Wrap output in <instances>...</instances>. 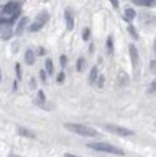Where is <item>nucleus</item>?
<instances>
[{
	"mask_svg": "<svg viewBox=\"0 0 156 157\" xmlns=\"http://www.w3.org/2000/svg\"><path fill=\"white\" fill-rule=\"evenodd\" d=\"M30 86H32V88H36V84H35V79H30Z\"/></svg>",
	"mask_w": 156,
	"mask_h": 157,
	"instance_id": "nucleus-30",
	"label": "nucleus"
},
{
	"mask_svg": "<svg viewBox=\"0 0 156 157\" xmlns=\"http://www.w3.org/2000/svg\"><path fill=\"white\" fill-rule=\"evenodd\" d=\"M26 23H28V17H22L19 22V25H18V33H22V30L25 29V26H26Z\"/></svg>",
	"mask_w": 156,
	"mask_h": 157,
	"instance_id": "nucleus-13",
	"label": "nucleus"
},
{
	"mask_svg": "<svg viewBox=\"0 0 156 157\" xmlns=\"http://www.w3.org/2000/svg\"><path fill=\"white\" fill-rule=\"evenodd\" d=\"M38 104L39 105L45 104V94H43V91H39L38 92Z\"/></svg>",
	"mask_w": 156,
	"mask_h": 157,
	"instance_id": "nucleus-15",
	"label": "nucleus"
},
{
	"mask_svg": "<svg viewBox=\"0 0 156 157\" xmlns=\"http://www.w3.org/2000/svg\"><path fill=\"white\" fill-rule=\"evenodd\" d=\"M107 51H109V53H113V38L111 36H109V39H107Z\"/></svg>",
	"mask_w": 156,
	"mask_h": 157,
	"instance_id": "nucleus-18",
	"label": "nucleus"
},
{
	"mask_svg": "<svg viewBox=\"0 0 156 157\" xmlns=\"http://www.w3.org/2000/svg\"><path fill=\"white\" fill-rule=\"evenodd\" d=\"M88 148H93L95 151L109 153V154H117V156H123L124 154L123 150H120V148L114 147V146L107 144V143H91V144H88Z\"/></svg>",
	"mask_w": 156,
	"mask_h": 157,
	"instance_id": "nucleus-2",
	"label": "nucleus"
},
{
	"mask_svg": "<svg viewBox=\"0 0 156 157\" xmlns=\"http://www.w3.org/2000/svg\"><path fill=\"white\" fill-rule=\"evenodd\" d=\"M65 65H66V56H65V55H62V56H61V67L65 68Z\"/></svg>",
	"mask_w": 156,
	"mask_h": 157,
	"instance_id": "nucleus-25",
	"label": "nucleus"
},
{
	"mask_svg": "<svg viewBox=\"0 0 156 157\" xmlns=\"http://www.w3.org/2000/svg\"><path fill=\"white\" fill-rule=\"evenodd\" d=\"M65 157H78V156H74V154H70V153H66Z\"/></svg>",
	"mask_w": 156,
	"mask_h": 157,
	"instance_id": "nucleus-31",
	"label": "nucleus"
},
{
	"mask_svg": "<svg viewBox=\"0 0 156 157\" xmlns=\"http://www.w3.org/2000/svg\"><path fill=\"white\" fill-rule=\"evenodd\" d=\"M88 38H90V29L85 28L84 32H82V39H84V40H88Z\"/></svg>",
	"mask_w": 156,
	"mask_h": 157,
	"instance_id": "nucleus-21",
	"label": "nucleus"
},
{
	"mask_svg": "<svg viewBox=\"0 0 156 157\" xmlns=\"http://www.w3.org/2000/svg\"><path fill=\"white\" fill-rule=\"evenodd\" d=\"M97 85H98V88H103V85H104V76L103 75H100L98 78H97Z\"/></svg>",
	"mask_w": 156,
	"mask_h": 157,
	"instance_id": "nucleus-22",
	"label": "nucleus"
},
{
	"mask_svg": "<svg viewBox=\"0 0 156 157\" xmlns=\"http://www.w3.org/2000/svg\"><path fill=\"white\" fill-rule=\"evenodd\" d=\"M45 53V49H39V55H43Z\"/></svg>",
	"mask_w": 156,
	"mask_h": 157,
	"instance_id": "nucleus-32",
	"label": "nucleus"
},
{
	"mask_svg": "<svg viewBox=\"0 0 156 157\" xmlns=\"http://www.w3.org/2000/svg\"><path fill=\"white\" fill-rule=\"evenodd\" d=\"M134 17H136V12H134L133 9L127 7V9L124 10V19H126V20H129V22H130V20H133Z\"/></svg>",
	"mask_w": 156,
	"mask_h": 157,
	"instance_id": "nucleus-9",
	"label": "nucleus"
},
{
	"mask_svg": "<svg viewBox=\"0 0 156 157\" xmlns=\"http://www.w3.org/2000/svg\"><path fill=\"white\" fill-rule=\"evenodd\" d=\"M18 133H19L20 136H25V137H29V138H33V137H35V134H33L32 131L26 130V128H18Z\"/></svg>",
	"mask_w": 156,
	"mask_h": 157,
	"instance_id": "nucleus-12",
	"label": "nucleus"
},
{
	"mask_svg": "<svg viewBox=\"0 0 156 157\" xmlns=\"http://www.w3.org/2000/svg\"><path fill=\"white\" fill-rule=\"evenodd\" d=\"M6 22H7V19H6V17H2V16H0V25L6 23Z\"/></svg>",
	"mask_w": 156,
	"mask_h": 157,
	"instance_id": "nucleus-29",
	"label": "nucleus"
},
{
	"mask_svg": "<svg viewBox=\"0 0 156 157\" xmlns=\"http://www.w3.org/2000/svg\"><path fill=\"white\" fill-rule=\"evenodd\" d=\"M70 133L78 134V136H82V137H97L98 133L97 130L91 128L88 125H84V124H74V123H68L64 125Z\"/></svg>",
	"mask_w": 156,
	"mask_h": 157,
	"instance_id": "nucleus-1",
	"label": "nucleus"
},
{
	"mask_svg": "<svg viewBox=\"0 0 156 157\" xmlns=\"http://www.w3.org/2000/svg\"><path fill=\"white\" fill-rule=\"evenodd\" d=\"M133 2L139 6H149L152 3V0H133Z\"/></svg>",
	"mask_w": 156,
	"mask_h": 157,
	"instance_id": "nucleus-17",
	"label": "nucleus"
},
{
	"mask_svg": "<svg viewBox=\"0 0 156 157\" xmlns=\"http://www.w3.org/2000/svg\"><path fill=\"white\" fill-rule=\"evenodd\" d=\"M110 2H111L113 7H116V9H117V7H118V2H117V0H110Z\"/></svg>",
	"mask_w": 156,
	"mask_h": 157,
	"instance_id": "nucleus-28",
	"label": "nucleus"
},
{
	"mask_svg": "<svg viewBox=\"0 0 156 157\" xmlns=\"http://www.w3.org/2000/svg\"><path fill=\"white\" fill-rule=\"evenodd\" d=\"M16 75H18V78H22V71H20V65L19 63H16Z\"/></svg>",
	"mask_w": 156,
	"mask_h": 157,
	"instance_id": "nucleus-23",
	"label": "nucleus"
},
{
	"mask_svg": "<svg viewBox=\"0 0 156 157\" xmlns=\"http://www.w3.org/2000/svg\"><path fill=\"white\" fill-rule=\"evenodd\" d=\"M25 59H26V63H28V65H32L33 62H35V55H33V52L30 51V49L26 51V53H25Z\"/></svg>",
	"mask_w": 156,
	"mask_h": 157,
	"instance_id": "nucleus-11",
	"label": "nucleus"
},
{
	"mask_svg": "<svg viewBox=\"0 0 156 157\" xmlns=\"http://www.w3.org/2000/svg\"><path fill=\"white\" fill-rule=\"evenodd\" d=\"M104 130H107L110 133L117 134V136H122V137H130V136H134L132 130L124 128V127H120V125H114V124H104L103 125Z\"/></svg>",
	"mask_w": 156,
	"mask_h": 157,
	"instance_id": "nucleus-3",
	"label": "nucleus"
},
{
	"mask_svg": "<svg viewBox=\"0 0 156 157\" xmlns=\"http://www.w3.org/2000/svg\"><path fill=\"white\" fill-rule=\"evenodd\" d=\"M150 69L153 72H156V61H152L150 62Z\"/></svg>",
	"mask_w": 156,
	"mask_h": 157,
	"instance_id": "nucleus-27",
	"label": "nucleus"
},
{
	"mask_svg": "<svg viewBox=\"0 0 156 157\" xmlns=\"http://www.w3.org/2000/svg\"><path fill=\"white\" fill-rule=\"evenodd\" d=\"M129 32H130V35H132V36H133V38H134V39H137V38H139V36H137V32H136V30H134V28H133V26H132V25H129Z\"/></svg>",
	"mask_w": 156,
	"mask_h": 157,
	"instance_id": "nucleus-20",
	"label": "nucleus"
},
{
	"mask_svg": "<svg viewBox=\"0 0 156 157\" xmlns=\"http://www.w3.org/2000/svg\"><path fill=\"white\" fill-rule=\"evenodd\" d=\"M97 78H98V69H97V67H93V69H91V72H90V76H88L90 84H94Z\"/></svg>",
	"mask_w": 156,
	"mask_h": 157,
	"instance_id": "nucleus-10",
	"label": "nucleus"
},
{
	"mask_svg": "<svg viewBox=\"0 0 156 157\" xmlns=\"http://www.w3.org/2000/svg\"><path fill=\"white\" fill-rule=\"evenodd\" d=\"M0 78H2V76H0Z\"/></svg>",
	"mask_w": 156,
	"mask_h": 157,
	"instance_id": "nucleus-34",
	"label": "nucleus"
},
{
	"mask_svg": "<svg viewBox=\"0 0 156 157\" xmlns=\"http://www.w3.org/2000/svg\"><path fill=\"white\" fill-rule=\"evenodd\" d=\"M147 92H149V94H155V92H156V79H153V81H152V84H150V86H149Z\"/></svg>",
	"mask_w": 156,
	"mask_h": 157,
	"instance_id": "nucleus-19",
	"label": "nucleus"
},
{
	"mask_svg": "<svg viewBox=\"0 0 156 157\" xmlns=\"http://www.w3.org/2000/svg\"><path fill=\"white\" fill-rule=\"evenodd\" d=\"M45 65H46V72H48V74H54V65H52L51 59H46Z\"/></svg>",
	"mask_w": 156,
	"mask_h": 157,
	"instance_id": "nucleus-14",
	"label": "nucleus"
},
{
	"mask_svg": "<svg viewBox=\"0 0 156 157\" xmlns=\"http://www.w3.org/2000/svg\"><path fill=\"white\" fill-rule=\"evenodd\" d=\"M129 52H130V58H132V65L136 68L137 63H139V52H137L136 46H134V45H130V46H129Z\"/></svg>",
	"mask_w": 156,
	"mask_h": 157,
	"instance_id": "nucleus-6",
	"label": "nucleus"
},
{
	"mask_svg": "<svg viewBox=\"0 0 156 157\" xmlns=\"http://www.w3.org/2000/svg\"><path fill=\"white\" fill-rule=\"evenodd\" d=\"M65 25L68 30H72L74 29V17H72L71 10H65Z\"/></svg>",
	"mask_w": 156,
	"mask_h": 157,
	"instance_id": "nucleus-7",
	"label": "nucleus"
},
{
	"mask_svg": "<svg viewBox=\"0 0 156 157\" xmlns=\"http://www.w3.org/2000/svg\"><path fill=\"white\" fill-rule=\"evenodd\" d=\"M64 78H65V74H64V72H61V74L58 75V82H62V81H64Z\"/></svg>",
	"mask_w": 156,
	"mask_h": 157,
	"instance_id": "nucleus-26",
	"label": "nucleus"
},
{
	"mask_svg": "<svg viewBox=\"0 0 156 157\" xmlns=\"http://www.w3.org/2000/svg\"><path fill=\"white\" fill-rule=\"evenodd\" d=\"M39 75H41V79H42L43 82L46 81V72L43 71V69H42V71H41V72H39Z\"/></svg>",
	"mask_w": 156,
	"mask_h": 157,
	"instance_id": "nucleus-24",
	"label": "nucleus"
},
{
	"mask_svg": "<svg viewBox=\"0 0 156 157\" xmlns=\"http://www.w3.org/2000/svg\"><path fill=\"white\" fill-rule=\"evenodd\" d=\"M19 9H20V5L18 2H9L7 5L3 7V13L5 14H18L19 13Z\"/></svg>",
	"mask_w": 156,
	"mask_h": 157,
	"instance_id": "nucleus-5",
	"label": "nucleus"
},
{
	"mask_svg": "<svg viewBox=\"0 0 156 157\" xmlns=\"http://www.w3.org/2000/svg\"><path fill=\"white\" fill-rule=\"evenodd\" d=\"M155 51H156V42H155Z\"/></svg>",
	"mask_w": 156,
	"mask_h": 157,
	"instance_id": "nucleus-33",
	"label": "nucleus"
},
{
	"mask_svg": "<svg viewBox=\"0 0 156 157\" xmlns=\"http://www.w3.org/2000/svg\"><path fill=\"white\" fill-rule=\"evenodd\" d=\"M48 20H49V14H48L46 12H41V13L36 16L35 22L29 26V30H30V32H38V30H41V29L46 25Z\"/></svg>",
	"mask_w": 156,
	"mask_h": 157,
	"instance_id": "nucleus-4",
	"label": "nucleus"
},
{
	"mask_svg": "<svg viewBox=\"0 0 156 157\" xmlns=\"http://www.w3.org/2000/svg\"><path fill=\"white\" fill-rule=\"evenodd\" d=\"M117 82L120 86H126L129 85V75L126 72H118V76H117Z\"/></svg>",
	"mask_w": 156,
	"mask_h": 157,
	"instance_id": "nucleus-8",
	"label": "nucleus"
},
{
	"mask_svg": "<svg viewBox=\"0 0 156 157\" xmlns=\"http://www.w3.org/2000/svg\"><path fill=\"white\" fill-rule=\"evenodd\" d=\"M84 63H85V59L84 58H80L78 62H77V71H82L84 69Z\"/></svg>",
	"mask_w": 156,
	"mask_h": 157,
	"instance_id": "nucleus-16",
	"label": "nucleus"
}]
</instances>
